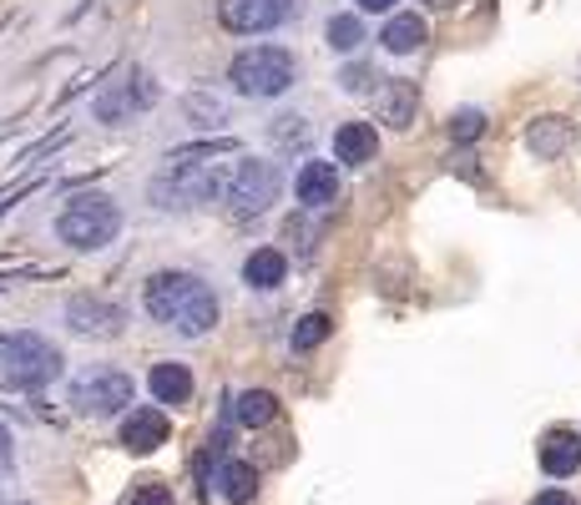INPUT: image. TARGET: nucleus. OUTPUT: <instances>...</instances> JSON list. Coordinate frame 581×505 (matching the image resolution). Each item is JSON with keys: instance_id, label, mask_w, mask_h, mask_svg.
Returning a JSON list of instances; mask_svg holds the SVG:
<instances>
[{"instance_id": "nucleus-1", "label": "nucleus", "mask_w": 581, "mask_h": 505, "mask_svg": "<svg viewBox=\"0 0 581 505\" xmlns=\"http://www.w3.org/2000/svg\"><path fill=\"white\" fill-rule=\"evenodd\" d=\"M142 308L173 334H183V339H198V334H208L218 324V294L198 274H177V268L147 278Z\"/></svg>"}, {"instance_id": "nucleus-2", "label": "nucleus", "mask_w": 581, "mask_h": 505, "mask_svg": "<svg viewBox=\"0 0 581 505\" xmlns=\"http://www.w3.org/2000/svg\"><path fill=\"white\" fill-rule=\"evenodd\" d=\"M121 232V208L107 192H81L56 212V238L77 253H101Z\"/></svg>"}, {"instance_id": "nucleus-3", "label": "nucleus", "mask_w": 581, "mask_h": 505, "mask_svg": "<svg viewBox=\"0 0 581 505\" xmlns=\"http://www.w3.org/2000/svg\"><path fill=\"white\" fill-rule=\"evenodd\" d=\"M233 172H223V167L213 162H167L163 177H152V202L167 212H183V208H198V202H213L223 198V187H228Z\"/></svg>"}, {"instance_id": "nucleus-4", "label": "nucleus", "mask_w": 581, "mask_h": 505, "mask_svg": "<svg viewBox=\"0 0 581 505\" xmlns=\"http://www.w3.org/2000/svg\"><path fill=\"white\" fill-rule=\"evenodd\" d=\"M233 91L248 101H268V97H284L294 87V56L284 46H253V51L233 56V71H228Z\"/></svg>"}, {"instance_id": "nucleus-5", "label": "nucleus", "mask_w": 581, "mask_h": 505, "mask_svg": "<svg viewBox=\"0 0 581 505\" xmlns=\"http://www.w3.org/2000/svg\"><path fill=\"white\" fill-rule=\"evenodd\" d=\"M278 192H284V167L264 162V157H248V162L233 167L228 187H223V208L233 218H258V212H268L278 202Z\"/></svg>"}, {"instance_id": "nucleus-6", "label": "nucleus", "mask_w": 581, "mask_h": 505, "mask_svg": "<svg viewBox=\"0 0 581 505\" xmlns=\"http://www.w3.org/2000/svg\"><path fill=\"white\" fill-rule=\"evenodd\" d=\"M0 374L6 385L16 389H46L61 374V349L41 334H16L6 349H0Z\"/></svg>"}, {"instance_id": "nucleus-7", "label": "nucleus", "mask_w": 581, "mask_h": 505, "mask_svg": "<svg viewBox=\"0 0 581 505\" xmlns=\"http://www.w3.org/2000/svg\"><path fill=\"white\" fill-rule=\"evenodd\" d=\"M71 405L87 409V415H121L132 405V379L121 369H91L71 385Z\"/></svg>"}, {"instance_id": "nucleus-8", "label": "nucleus", "mask_w": 581, "mask_h": 505, "mask_svg": "<svg viewBox=\"0 0 581 505\" xmlns=\"http://www.w3.org/2000/svg\"><path fill=\"white\" fill-rule=\"evenodd\" d=\"M157 101V81L147 71H127V77L107 81L97 91V117L101 121H132L137 111H147Z\"/></svg>"}, {"instance_id": "nucleus-9", "label": "nucleus", "mask_w": 581, "mask_h": 505, "mask_svg": "<svg viewBox=\"0 0 581 505\" xmlns=\"http://www.w3.org/2000/svg\"><path fill=\"white\" fill-rule=\"evenodd\" d=\"M288 16H294V0H223L218 6V21L233 36H264L284 26Z\"/></svg>"}, {"instance_id": "nucleus-10", "label": "nucleus", "mask_w": 581, "mask_h": 505, "mask_svg": "<svg viewBox=\"0 0 581 505\" xmlns=\"http://www.w3.org/2000/svg\"><path fill=\"white\" fill-rule=\"evenodd\" d=\"M67 324L81 339H111V334H121L127 314H121V304H111V298L77 294V298H67Z\"/></svg>"}, {"instance_id": "nucleus-11", "label": "nucleus", "mask_w": 581, "mask_h": 505, "mask_svg": "<svg viewBox=\"0 0 581 505\" xmlns=\"http://www.w3.org/2000/svg\"><path fill=\"white\" fill-rule=\"evenodd\" d=\"M294 192H298V202L304 208H329L334 198H339V167L334 162H304L298 167V177H294Z\"/></svg>"}, {"instance_id": "nucleus-12", "label": "nucleus", "mask_w": 581, "mask_h": 505, "mask_svg": "<svg viewBox=\"0 0 581 505\" xmlns=\"http://www.w3.org/2000/svg\"><path fill=\"white\" fill-rule=\"evenodd\" d=\"M541 471H546L551 481H567V475L581 471V435L577 429H551V435L541 439Z\"/></svg>"}, {"instance_id": "nucleus-13", "label": "nucleus", "mask_w": 581, "mask_h": 505, "mask_svg": "<svg viewBox=\"0 0 581 505\" xmlns=\"http://www.w3.org/2000/svg\"><path fill=\"white\" fill-rule=\"evenodd\" d=\"M567 147H571L567 117H536L526 127V152L536 157V162H557V157H567Z\"/></svg>"}, {"instance_id": "nucleus-14", "label": "nucleus", "mask_w": 581, "mask_h": 505, "mask_svg": "<svg viewBox=\"0 0 581 505\" xmlns=\"http://www.w3.org/2000/svg\"><path fill=\"white\" fill-rule=\"evenodd\" d=\"M163 439H167V415H157V409H132V415L121 419V445L132 455L157 450Z\"/></svg>"}, {"instance_id": "nucleus-15", "label": "nucleus", "mask_w": 581, "mask_h": 505, "mask_svg": "<svg viewBox=\"0 0 581 505\" xmlns=\"http://www.w3.org/2000/svg\"><path fill=\"white\" fill-rule=\"evenodd\" d=\"M374 152H380V132H374L370 121H344L339 132H334V157L349 167H364L374 162Z\"/></svg>"}, {"instance_id": "nucleus-16", "label": "nucleus", "mask_w": 581, "mask_h": 505, "mask_svg": "<svg viewBox=\"0 0 581 505\" xmlns=\"http://www.w3.org/2000/svg\"><path fill=\"white\" fill-rule=\"evenodd\" d=\"M147 389H152L157 405H187L193 399V369L187 364H152V374H147Z\"/></svg>"}, {"instance_id": "nucleus-17", "label": "nucleus", "mask_w": 581, "mask_h": 505, "mask_svg": "<svg viewBox=\"0 0 581 505\" xmlns=\"http://www.w3.org/2000/svg\"><path fill=\"white\" fill-rule=\"evenodd\" d=\"M213 491H218L223 501L243 505V501H253V491H258V471L243 465V461H223L218 471H213Z\"/></svg>"}, {"instance_id": "nucleus-18", "label": "nucleus", "mask_w": 581, "mask_h": 505, "mask_svg": "<svg viewBox=\"0 0 581 505\" xmlns=\"http://www.w3.org/2000/svg\"><path fill=\"white\" fill-rule=\"evenodd\" d=\"M415 107H420V91L410 81H390L380 91V121L384 127H410L415 121Z\"/></svg>"}, {"instance_id": "nucleus-19", "label": "nucleus", "mask_w": 581, "mask_h": 505, "mask_svg": "<svg viewBox=\"0 0 581 505\" xmlns=\"http://www.w3.org/2000/svg\"><path fill=\"white\" fill-rule=\"evenodd\" d=\"M284 274H288V258H284L278 248H258L248 264H243V284H248V288H264V294L284 284Z\"/></svg>"}, {"instance_id": "nucleus-20", "label": "nucleus", "mask_w": 581, "mask_h": 505, "mask_svg": "<svg viewBox=\"0 0 581 505\" xmlns=\"http://www.w3.org/2000/svg\"><path fill=\"white\" fill-rule=\"evenodd\" d=\"M425 21H420V16H390V26H384V51L390 56H410V51H420V46H425Z\"/></svg>"}, {"instance_id": "nucleus-21", "label": "nucleus", "mask_w": 581, "mask_h": 505, "mask_svg": "<svg viewBox=\"0 0 581 505\" xmlns=\"http://www.w3.org/2000/svg\"><path fill=\"white\" fill-rule=\"evenodd\" d=\"M274 415H278V399L268 395V389H248V395H238V419L248 429H264Z\"/></svg>"}, {"instance_id": "nucleus-22", "label": "nucleus", "mask_w": 581, "mask_h": 505, "mask_svg": "<svg viewBox=\"0 0 581 505\" xmlns=\"http://www.w3.org/2000/svg\"><path fill=\"white\" fill-rule=\"evenodd\" d=\"M329 329H334L329 314H304V319L294 324V334H288V344H294V354H308L329 339Z\"/></svg>"}, {"instance_id": "nucleus-23", "label": "nucleus", "mask_w": 581, "mask_h": 505, "mask_svg": "<svg viewBox=\"0 0 581 505\" xmlns=\"http://www.w3.org/2000/svg\"><path fill=\"white\" fill-rule=\"evenodd\" d=\"M324 36H329L334 51H360V41H364V21H360V16H334L329 31H324Z\"/></svg>"}, {"instance_id": "nucleus-24", "label": "nucleus", "mask_w": 581, "mask_h": 505, "mask_svg": "<svg viewBox=\"0 0 581 505\" xmlns=\"http://www.w3.org/2000/svg\"><path fill=\"white\" fill-rule=\"evenodd\" d=\"M485 132V111L481 107H461L450 117V142H475Z\"/></svg>"}, {"instance_id": "nucleus-25", "label": "nucleus", "mask_w": 581, "mask_h": 505, "mask_svg": "<svg viewBox=\"0 0 581 505\" xmlns=\"http://www.w3.org/2000/svg\"><path fill=\"white\" fill-rule=\"evenodd\" d=\"M339 87L349 91V97H364V91L374 87V67H364V61H354V67L339 71Z\"/></svg>"}, {"instance_id": "nucleus-26", "label": "nucleus", "mask_w": 581, "mask_h": 505, "mask_svg": "<svg viewBox=\"0 0 581 505\" xmlns=\"http://www.w3.org/2000/svg\"><path fill=\"white\" fill-rule=\"evenodd\" d=\"M132 505H173V491L167 485H137V495H132Z\"/></svg>"}, {"instance_id": "nucleus-27", "label": "nucleus", "mask_w": 581, "mask_h": 505, "mask_svg": "<svg viewBox=\"0 0 581 505\" xmlns=\"http://www.w3.org/2000/svg\"><path fill=\"white\" fill-rule=\"evenodd\" d=\"M531 505H577V501H571L567 491H541V495H536V501H531Z\"/></svg>"}, {"instance_id": "nucleus-28", "label": "nucleus", "mask_w": 581, "mask_h": 505, "mask_svg": "<svg viewBox=\"0 0 581 505\" xmlns=\"http://www.w3.org/2000/svg\"><path fill=\"white\" fill-rule=\"evenodd\" d=\"M6 465H11V429L0 425V471H6Z\"/></svg>"}, {"instance_id": "nucleus-29", "label": "nucleus", "mask_w": 581, "mask_h": 505, "mask_svg": "<svg viewBox=\"0 0 581 505\" xmlns=\"http://www.w3.org/2000/svg\"><path fill=\"white\" fill-rule=\"evenodd\" d=\"M360 11H374V16H380V11H395V0H360Z\"/></svg>"}, {"instance_id": "nucleus-30", "label": "nucleus", "mask_w": 581, "mask_h": 505, "mask_svg": "<svg viewBox=\"0 0 581 505\" xmlns=\"http://www.w3.org/2000/svg\"><path fill=\"white\" fill-rule=\"evenodd\" d=\"M430 6H450V0H430Z\"/></svg>"}, {"instance_id": "nucleus-31", "label": "nucleus", "mask_w": 581, "mask_h": 505, "mask_svg": "<svg viewBox=\"0 0 581 505\" xmlns=\"http://www.w3.org/2000/svg\"><path fill=\"white\" fill-rule=\"evenodd\" d=\"M0 505H6V501H0Z\"/></svg>"}]
</instances>
